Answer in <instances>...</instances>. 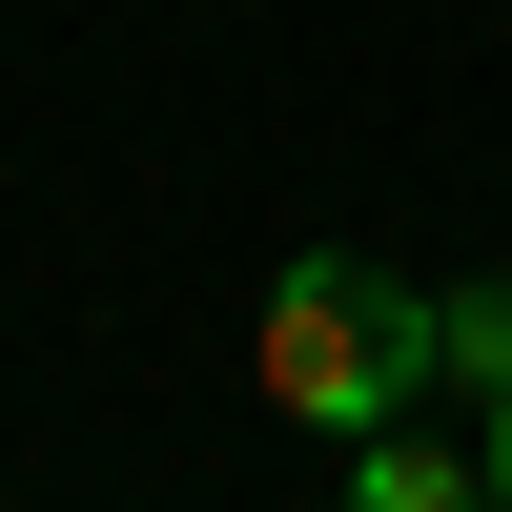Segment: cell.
I'll use <instances>...</instances> for the list:
<instances>
[{"label": "cell", "instance_id": "obj_4", "mask_svg": "<svg viewBox=\"0 0 512 512\" xmlns=\"http://www.w3.org/2000/svg\"><path fill=\"white\" fill-rule=\"evenodd\" d=\"M492 492H512V390H492Z\"/></svg>", "mask_w": 512, "mask_h": 512}, {"label": "cell", "instance_id": "obj_3", "mask_svg": "<svg viewBox=\"0 0 512 512\" xmlns=\"http://www.w3.org/2000/svg\"><path fill=\"white\" fill-rule=\"evenodd\" d=\"M451 369H472V390H512V308H492V287L451 308Z\"/></svg>", "mask_w": 512, "mask_h": 512}, {"label": "cell", "instance_id": "obj_2", "mask_svg": "<svg viewBox=\"0 0 512 512\" xmlns=\"http://www.w3.org/2000/svg\"><path fill=\"white\" fill-rule=\"evenodd\" d=\"M349 492H369V512H472V492H492V451H410V431H369V451H349Z\"/></svg>", "mask_w": 512, "mask_h": 512}, {"label": "cell", "instance_id": "obj_1", "mask_svg": "<svg viewBox=\"0 0 512 512\" xmlns=\"http://www.w3.org/2000/svg\"><path fill=\"white\" fill-rule=\"evenodd\" d=\"M431 349H451V308L390 287V267H349V246H308V267L267 287V390L308 410V431H390Z\"/></svg>", "mask_w": 512, "mask_h": 512}]
</instances>
